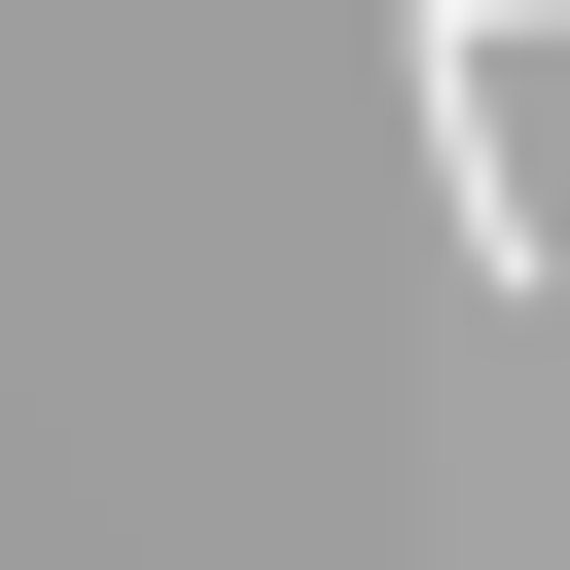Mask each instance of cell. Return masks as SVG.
<instances>
[{
  "instance_id": "1",
  "label": "cell",
  "mask_w": 570,
  "mask_h": 570,
  "mask_svg": "<svg viewBox=\"0 0 570 570\" xmlns=\"http://www.w3.org/2000/svg\"><path fill=\"white\" fill-rule=\"evenodd\" d=\"M392 107H428V214H463V285H570V178L499 142V0H392Z\"/></svg>"
},
{
  "instance_id": "2",
  "label": "cell",
  "mask_w": 570,
  "mask_h": 570,
  "mask_svg": "<svg viewBox=\"0 0 570 570\" xmlns=\"http://www.w3.org/2000/svg\"><path fill=\"white\" fill-rule=\"evenodd\" d=\"M499 36H534V0H499Z\"/></svg>"
}]
</instances>
